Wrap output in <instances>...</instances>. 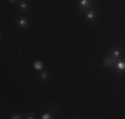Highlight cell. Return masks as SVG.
I'll return each instance as SVG.
<instances>
[{
	"mask_svg": "<svg viewBox=\"0 0 125 119\" xmlns=\"http://www.w3.org/2000/svg\"><path fill=\"white\" fill-rule=\"evenodd\" d=\"M116 61H117V60L116 58H113L111 54L109 56H106L105 58H104V61H103V65L105 68H115L116 66Z\"/></svg>",
	"mask_w": 125,
	"mask_h": 119,
	"instance_id": "6da1fadb",
	"label": "cell"
},
{
	"mask_svg": "<svg viewBox=\"0 0 125 119\" xmlns=\"http://www.w3.org/2000/svg\"><path fill=\"white\" fill-rule=\"evenodd\" d=\"M85 17H87V20L89 23H92V24H94L96 23V20H97V15H96V11L92 8V9H88L87 11V13H85Z\"/></svg>",
	"mask_w": 125,
	"mask_h": 119,
	"instance_id": "7a4b0ae2",
	"label": "cell"
},
{
	"mask_svg": "<svg viewBox=\"0 0 125 119\" xmlns=\"http://www.w3.org/2000/svg\"><path fill=\"white\" fill-rule=\"evenodd\" d=\"M77 3L80 9H92V0H79Z\"/></svg>",
	"mask_w": 125,
	"mask_h": 119,
	"instance_id": "3957f363",
	"label": "cell"
},
{
	"mask_svg": "<svg viewBox=\"0 0 125 119\" xmlns=\"http://www.w3.org/2000/svg\"><path fill=\"white\" fill-rule=\"evenodd\" d=\"M16 25L19 26V28H27V26L29 25V20L27 19V17H19V19L16 20Z\"/></svg>",
	"mask_w": 125,
	"mask_h": 119,
	"instance_id": "277c9868",
	"label": "cell"
},
{
	"mask_svg": "<svg viewBox=\"0 0 125 119\" xmlns=\"http://www.w3.org/2000/svg\"><path fill=\"white\" fill-rule=\"evenodd\" d=\"M109 54H111L113 58L118 60V58H120V56H121V49H120V46H115V48H112L111 52H109Z\"/></svg>",
	"mask_w": 125,
	"mask_h": 119,
	"instance_id": "5b68a950",
	"label": "cell"
},
{
	"mask_svg": "<svg viewBox=\"0 0 125 119\" xmlns=\"http://www.w3.org/2000/svg\"><path fill=\"white\" fill-rule=\"evenodd\" d=\"M116 68L118 71H124L125 70V58H118L116 61Z\"/></svg>",
	"mask_w": 125,
	"mask_h": 119,
	"instance_id": "8992f818",
	"label": "cell"
},
{
	"mask_svg": "<svg viewBox=\"0 0 125 119\" xmlns=\"http://www.w3.org/2000/svg\"><path fill=\"white\" fill-rule=\"evenodd\" d=\"M43 68H44L43 61H40V60H35V61H33V69L37 70V71H41V70H43Z\"/></svg>",
	"mask_w": 125,
	"mask_h": 119,
	"instance_id": "52a82bcc",
	"label": "cell"
},
{
	"mask_svg": "<svg viewBox=\"0 0 125 119\" xmlns=\"http://www.w3.org/2000/svg\"><path fill=\"white\" fill-rule=\"evenodd\" d=\"M19 11L20 12H27V9H28V3L25 1V0H21V1L19 3Z\"/></svg>",
	"mask_w": 125,
	"mask_h": 119,
	"instance_id": "ba28073f",
	"label": "cell"
},
{
	"mask_svg": "<svg viewBox=\"0 0 125 119\" xmlns=\"http://www.w3.org/2000/svg\"><path fill=\"white\" fill-rule=\"evenodd\" d=\"M40 118H41V119H52V118H53V112H51L49 110H48V111L44 112V114L41 115Z\"/></svg>",
	"mask_w": 125,
	"mask_h": 119,
	"instance_id": "9c48e42d",
	"label": "cell"
},
{
	"mask_svg": "<svg viewBox=\"0 0 125 119\" xmlns=\"http://www.w3.org/2000/svg\"><path fill=\"white\" fill-rule=\"evenodd\" d=\"M40 79H44V81H45V79H48V73H47V71H44V70H41L40 71Z\"/></svg>",
	"mask_w": 125,
	"mask_h": 119,
	"instance_id": "30bf717a",
	"label": "cell"
},
{
	"mask_svg": "<svg viewBox=\"0 0 125 119\" xmlns=\"http://www.w3.org/2000/svg\"><path fill=\"white\" fill-rule=\"evenodd\" d=\"M10 118H11V119H21V118H24V117H23L20 112H19V114H17V112H15V114H12Z\"/></svg>",
	"mask_w": 125,
	"mask_h": 119,
	"instance_id": "8fae6325",
	"label": "cell"
},
{
	"mask_svg": "<svg viewBox=\"0 0 125 119\" xmlns=\"http://www.w3.org/2000/svg\"><path fill=\"white\" fill-rule=\"evenodd\" d=\"M27 119H35L36 118V114L35 112H31V114H27V117H25Z\"/></svg>",
	"mask_w": 125,
	"mask_h": 119,
	"instance_id": "7c38bea8",
	"label": "cell"
},
{
	"mask_svg": "<svg viewBox=\"0 0 125 119\" xmlns=\"http://www.w3.org/2000/svg\"><path fill=\"white\" fill-rule=\"evenodd\" d=\"M8 1H11V3H13V1H16V0H8Z\"/></svg>",
	"mask_w": 125,
	"mask_h": 119,
	"instance_id": "4fadbf2b",
	"label": "cell"
}]
</instances>
